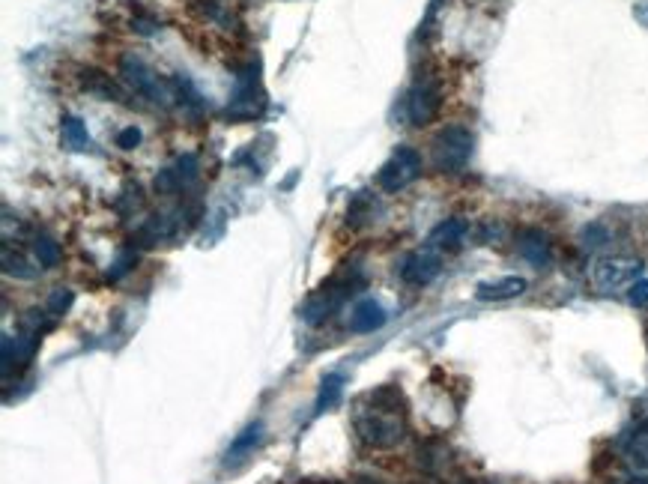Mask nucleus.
I'll return each instance as SVG.
<instances>
[{
  "label": "nucleus",
  "mask_w": 648,
  "mask_h": 484,
  "mask_svg": "<svg viewBox=\"0 0 648 484\" xmlns=\"http://www.w3.org/2000/svg\"><path fill=\"white\" fill-rule=\"evenodd\" d=\"M353 431L359 443L374 452L401 446L410 431L404 392L398 386H377L368 395H362L353 410Z\"/></svg>",
  "instance_id": "1"
},
{
  "label": "nucleus",
  "mask_w": 648,
  "mask_h": 484,
  "mask_svg": "<svg viewBox=\"0 0 648 484\" xmlns=\"http://www.w3.org/2000/svg\"><path fill=\"white\" fill-rule=\"evenodd\" d=\"M120 75L126 78V84H129L138 96H144V99H150V102H159V105L177 102V81L159 75L156 69H150V66H147L141 57H135V54H126V57L120 60Z\"/></svg>",
  "instance_id": "2"
},
{
  "label": "nucleus",
  "mask_w": 648,
  "mask_h": 484,
  "mask_svg": "<svg viewBox=\"0 0 648 484\" xmlns=\"http://www.w3.org/2000/svg\"><path fill=\"white\" fill-rule=\"evenodd\" d=\"M475 150V138L466 126H445L433 138V168L439 174H460Z\"/></svg>",
  "instance_id": "3"
},
{
  "label": "nucleus",
  "mask_w": 648,
  "mask_h": 484,
  "mask_svg": "<svg viewBox=\"0 0 648 484\" xmlns=\"http://www.w3.org/2000/svg\"><path fill=\"white\" fill-rule=\"evenodd\" d=\"M442 108V84L436 75H419L404 99V114L410 126H428Z\"/></svg>",
  "instance_id": "4"
},
{
  "label": "nucleus",
  "mask_w": 648,
  "mask_h": 484,
  "mask_svg": "<svg viewBox=\"0 0 648 484\" xmlns=\"http://www.w3.org/2000/svg\"><path fill=\"white\" fill-rule=\"evenodd\" d=\"M356 281L359 278H329L323 287H317L311 296H308V302L302 305V320L305 323H323V320H329L347 299H350V293H353V287H356Z\"/></svg>",
  "instance_id": "5"
},
{
  "label": "nucleus",
  "mask_w": 648,
  "mask_h": 484,
  "mask_svg": "<svg viewBox=\"0 0 648 484\" xmlns=\"http://www.w3.org/2000/svg\"><path fill=\"white\" fill-rule=\"evenodd\" d=\"M422 168H425V162H422V153L416 147H398L392 153V159L380 168L377 183L383 192H401L422 177Z\"/></svg>",
  "instance_id": "6"
},
{
  "label": "nucleus",
  "mask_w": 648,
  "mask_h": 484,
  "mask_svg": "<svg viewBox=\"0 0 648 484\" xmlns=\"http://www.w3.org/2000/svg\"><path fill=\"white\" fill-rule=\"evenodd\" d=\"M643 275V263L637 257H604L592 266V284L601 293H616L622 287H631L634 281H640Z\"/></svg>",
  "instance_id": "7"
},
{
  "label": "nucleus",
  "mask_w": 648,
  "mask_h": 484,
  "mask_svg": "<svg viewBox=\"0 0 648 484\" xmlns=\"http://www.w3.org/2000/svg\"><path fill=\"white\" fill-rule=\"evenodd\" d=\"M622 461L628 473L640 482H648V416L637 422V428L622 443Z\"/></svg>",
  "instance_id": "8"
},
{
  "label": "nucleus",
  "mask_w": 648,
  "mask_h": 484,
  "mask_svg": "<svg viewBox=\"0 0 648 484\" xmlns=\"http://www.w3.org/2000/svg\"><path fill=\"white\" fill-rule=\"evenodd\" d=\"M198 171H201V162H198L195 153H189V156L177 159L171 168H165V171L156 177V192H159V195H177V192L189 189V186L198 180Z\"/></svg>",
  "instance_id": "9"
},
{
  "label": "nucleus",
  "mask_w": 648,
  "mask_h": 484,
  "mask_svg": "<svg viewBox=\"0 0 648 484\" xmlns=\"http://www.w3.org/2000/svg\"><path fill=\"white\" fill-rule=\"evenodd\" d=\"M36 347H39V335H33V332L15 335V338H12V335H3V377L9 380V377H12V368H15V374L24 371V368L30 365Z\"/></svg>",
  "instance_id": "10"
},
{
  "label": "nucleus",
  "mask_w": 648,
  "mask_h": 484,
  "mask_svg": "<svg viewBox=\"0 0 648 484\" xmlns=\"http://www.w3.org/2000/svg\"><path fill=\"white\" fill-rule=\"evenodd\" d=\"M439 272H442V260L433 251H413L401 263V278L410 287H428L431 281H436Z\"/></svg>",
  "instance_id": "11"
},
{
  "label": "nucleus",
  "mask_w": 648,
  "mask_h": 484,
  "mask_svg": "<svg viewBox=\"0 0 648 484\" xmlns=\"http://www.w3.org/2000/svg\"><path fill=\"white\" fill-rule=\"evenodd\" d=\"M517 251H520V257L529 260L535 269H547L550 260H553V242H550V237H547L544 231H538V228H523V231L517 234Z\"/></svg>",
  "instance_id": "12"
},
{
  "label": "nucleus",
  "mask_w": 648,
  "mask_h": 484,
  "mask_svg": "<svg viewBox=\"0 0 648 484\" xmlns=\"http://www.w3.org/2000/svg\"><path fill=\"white\" fill-rule=\"evenodd\" d=\"M81 87H84L87 93L99 96V99L132 105V102H129V96H126V90H123V87H120V84H117L111 75H105V72H99V69H84V72H81Z\"/></svg>",
  "instance_id": "13"
},
{
  "label": "nucleus",
  "mask_w": 648,
  "mask_h": 484,
  "mask_svg": "<svg viewBox=\"0 0 648 484\" xmlns=\"http://www.w3.org/2000/svg\"><path fill=\"white\" fill-rule=\"evenodd\" d=\"M526 293V278L520 275H508V278H499V281H484L475 287V296L481 302H502V299H514Z\"/></svg>",
  "instance_id": "14"
},
{
  "label": "nucleus",
  "mask_w": 648,
  "mask_h": 484,
  "mask_svg": "<svg viewBox=\"0 0 648 484\" xmlns=\"http://www.w3.org/2000/svg\"><path fill=\"white\" fill-rule=\"evenodd\" d=\"M383 323H386V308L374 299H362L350 314V329L359 335H368V332L380 329Z\"/></svg>",
  "instance_id": "15"
},
{
  "label": "nucleus",
  "mask_w": 648,
  "mask_h": 484,
  "mask_svg": "<svg viewBox=\"0 0 648 484\" xmlns=\"http://www.w3.org/2000/svg\"><path fill=\"white\" fill-rule=\"evenodd\" d=\"M466 234H469V225L463 222V219H445V222H439L436 228L431 231V248H442V251H457L463 240H466Z\"/></svg>",
  "instance_id": "16"
},
{
  "label": "nucleus",
  "mask_w": 648,
  "mask_h": 484,
  "mask_svg": "<svg viewBox=\"0 0 648 484\" xmlns=\"http://www.w3.org/2000/svg\"><path fill=\"white\" fill-rule=\"evenodd\" d=\"M263 440V425L260 422H254V425H248L233 443H230V449H227V458H224V467H236L239 461H245L251 452H254V446Z\"/></svg>",
  "instance_id": "17"
},
{
  "label": "nucleus",
  "mask_w": 648,
  "mask_h": 484,
  "mask_svg": "<svg viewBox=\"0 0 648 484\" xmlns=\"http://www.w3.org/2000/svg\"><path fill=\"white\" fill-rule=\"evenodd\" d=\"M377 213V198L371 192H356L347 204V225L350 228H365Z\"/></svg>",
  "instance_id": "18"
},
{
  "label": "nucleus",
  "mask_w": 648,
  "mask_h": 484,
  "mask_svg": "<svg viewBox=\"0 0 648 484\" xmlns=\"http://www.w3.org/2000/svg\"><path fill=\"white\" fill-rule=\"evenodd\" d=\"M341 392H344V377H341V374H329V377H323V383H320V395H317V413L332 410V407L341 401Z\"/></svg>",
  "instance_id": "19"
},
{
  "label": "nucleus",
  "mask_w": 648,
  "mask_h": 484,
  "mask_svg": "<svg viewBox=\"0 0 648 484\" xmlns=\"http://www.w3.org/2000/svg\"><path fill=\"white\" fill-rule=\"evenodd\" d=\"M63 144L69 150H90V135L87 126L78 117H63Z\"/></svg>",
  "instance_id": "20"
},
{
  "label": "nucleus",
  "mask_w": 648,
  "mask_h": 484,
  "mask_svg": "<svg viewBox=\"0 0 648 484\" xmlns=\"http://www.w3.org/2000/svg\"><path fill=\"white\" fill-rule=\"evenodd\" d=\"M33 254H36L39 266L54 269V266L60 263V257H63V248H60V242H54L51 237L39 234V237L33 240Z\"/></svg>",
  "instance_id": "21"
},
{
  "label": "nucleus",
  "mask_w": 648,
  "mask_h": 484,
  "mask_svg": "<svg viewBox=\"0 0 648 484\" xmlns=\"http://www.w3.org/2000/svg\"><path fill=\"white\" fill-rule=\"evenodd\" d=\"M132 30H138L141 36H153L156 30H162V18L153 15L150 9H144L138 0H135V18H132Z\"/></svg>",
  "instance_id": "22"
},
{
  "label": "nucleus",
  "mask_w": 648,
  "mask_h": 484,
  "mask_svg": "<svg viewBox=\"0 0 648 484\" xmlns=\"http://www.w3.org/2000/svg\"><path fill=\"white\" fill-rule=\"evenodd\" d=\"M3 272H6V275H15V278H33V275H36V269H30V263H27L18 251L12 254L9 245H3Z\"/></svg>",
  "instance_id": "23"
},
{
  "label": "nucleus",
  "mask_w": 648,
  "mask_h": 484,
  "mask_svg": "<svg viewBox=\"0 0 648 484\" xmlns=\"http://www.w3.org/2000/svg\"><path fill=\"white\" fill-rule=\"evenodd\" d=\"M72 302H75V293L66 290V287H57V290H51V296L45 302V311H48V317H63L72 308Z\"/></svg>",
  "instance_id": "24"
},
{
  "label": "nucleus",
  "mask_w": 648,
  "mask_h": 484,
  "mask_svg": "<svg viewBox=\"0 0 648 484\" xmlns=\"http://www.w3.org/2000/svg\"><path fill=\"white\" fill-rule=\"evenodd\" d=\"M628 299H631V305H637V308H648V281L646 278H640V281H634V284H631V290H628Z\"/></svg>",
  "instance_id": "25"
},
{
  "label": "nucleus",
  "mask_w": 648,
  "mask_h": 484,
  "mask_svg": "<svg viewBox=\"0 0 648 484\" xmlns=\"http://www.w3.org/2000/svg\"><path fill=\"white\" fill-rule=\"evenodd\" d=\"M138 144H141V132H138L135 126L123 129V132L117 135V147H120V150H135Z\"/></svg>",
  "instance_id": "26"
},
{
  "label": "nucleus",
  "mask_w": 648,
  "mask_h": 484,
  "mask_svg": "<svg viewBox=\"0 0 648 484\" xmlns=\"http://www.w3.org/2000/svg\"><path fill=\"white\" fill-rule=\"evenodd\" d=\"M132 263H135V254H126V257H120V260H117V269H111V275H108V278H111V281H117L123 272H129V269H132Z\"/></svg>",
  "instance_id": "27"
},
{
  "label": "nucleus",
  "mask_w": 648,
  "mask_h": 484,
  "mask_svg": "<svg viewBox=\"0 0 648 484\" xmlns=\"http://www.w3.org/2000/svg\"><path fill=\"white\" fill-rule=\"evenodd\" d=\"M637 18H640V21H646V24H648V3H646V6H640V9H637Z\"/></svg>",
  "instance_id": "28"
}]
</instances>
